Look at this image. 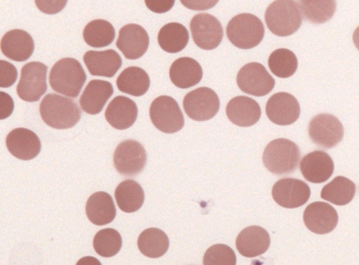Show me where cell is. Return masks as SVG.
<instances>
[{
    "mask_svg": "<svg viewBox=\"0 0 359 265\" xmlns=\"http://www.w3.org/2000/svg\"><path fill=\"white\" fill-rule=\"evenodd\" d=\"M226 36L236 47L248 50L255 48L262 41L264 27L255 15L241 13L233 17L226 26Z\"/></svg>",
    "mask_w": 359,
    "mask_h": 265,
    "instance_id": "5b68a950",
    "label": "cell"
},
{
    "mask_svg": "<svg viewBox=\"0 0 359 265\" xmlns=\"http://www.w3.org/2000/svg\"><path fill=\"white\" fill-rule=\"evenodd\" d=\"M86 213L94 224H109L115 218L116 210L111 196L105 192H97L88 198Z\"/></svg>",
    "mask_w": 359,
    "mask_h": 265,
    "instance_id": "484cf974",
    "label": "cell"
},
{
    "mask_svg": "<svg viewBox=\"0 0 359 265\" xmlns=\"http://www.w3.org/2000/svg\"><path fill=\"white\" fill-rule=\"evenodd\" d=\"M1 50L6 57L16 62H24L32 55L34 43L31 35L27 31L12 29L3 36Z\"/></svg>",
    "mask_w": 359,
    "mask_h": 265,
    "instance_id": "44dd1931",
    "label": "cell"
},
{
    "mask_svg": "<svg viewBox=\"0 0 359 265\" xmlns=\"http://www.w3.org/2000/svg\"><path fill=\"white\" fill-rule=\"evenodd\" d=\"M265 22L272 34L287 36L300 27L302 16L298 3L294 0H276L266 8Z\"/></svg>",
    "mask_w": 359,
    "mask_h": 265,
    "instance_id": "3957f363",
    "label": "cell"
},
{
    "mask_svg": "<svg viewBox=\"0 0 359 265\" xmlns=\"http://www.w3.org/2000/svg\"><path fill=\"white\" fill-rule=\"evenodd\" d=\"M113 93L114 89L109 82L97 79L92 80L88 83L80 97V106L88 114H98Z\"/></svg>",
    "mask_w": 359,
    "mask_h": 265,
    "instance_id": "cb8c5ba5",
    "label": "cell"
},
{
    "mask_svg": "<svg viewBox=\"0 0 359 265\" xmlns=\"http://www.w3.org/2000/svg\"><path fill=\"white\" fill-rule=\"evenodd\" d=\"M190 30L195 44L200 48L210 50L216 48L223 38L219 21L208 13H198L190 22Z\"/></svg>",
    "mask_w": 359,
    "mask_h": 265,
    "instance_id": "7c38bea8",
    "label": "cell"
},
{
    "mask_svg": "<svg viewBox=\"0 0 359 265\" xmlns=\"http://www.w3.org/2000/svg\"><path fill=\"white\" fill-rule=\"evenodd\" d=\"M171 82L177 87L187 89L197 85L202 79L203 70L199 63L188 57H180L169 70Z\"/></svg>",
    "mask_w": 359,
    "mask_h": 265,
    "instance_id": "d4e9b609",
    "label": "cell"
},
{
    "mask_svg": "<svg viewBox=\"0 0 359 265\" xmlns=\"http://www.w3.org/2000/svg\"><path fill=\"white\" fill-rule=\"evenodd\" d=\"M38 9L43 13L54 15L62 11L67 0H34Z\"/></svg>",
    "mask_w": 359,
    "mask_h": 265,
    "instance_id": "74e56055",
    "label": "cell"
},
{
    "mask_svg": "<svg viewBox=\"0 0 359 265\" xmlns=\"http://www.w3.org/2000/svg\"><path fill=\"white\" fill-rule=\"evenodd\" d=\"M93 248L103 257L116 255L121 248L122 238L115 229L107 228L100 230L94 236Z\"/></svg>",
    "mask_w": 359,
    "mask_h": 265,
    "instance_id": "e575fe53",
    "label": "cell"
},
{
    "mask_svg": "<svg viewBox=\"0 0 359 265\" xmlns=\"http://www.w3.org/2000/svg\"><path fill=\"white\" fill-rule=\"evenodd\" d=\"M149 117L156 128L166 134L177 132L184 125L181 109L175 99L170 96H159L152 101Z\"/></svg>",
    "mask_w": 359,
    "mask_h": 265,
    "instance_id": "8992f818",
    "label": "cell"
},
{
    "mask_svg": "<svg viewBox=\"0 0 359 265\" xmlns=\"http://www.w3.org/2000/svg\"><path fill=\"white\" fill-rule=\"evenodd\" d=\"M302 16L313 24L327 22L336 10V0H298Z\"/></svg>",
    "mask_w": 359,
    "mask_h": 265,
    "instance_id": "1f68e13d",
    "label": "cell"
},
{
    "mask_svg": "<svg viewBox=\"0 0 359 265\" xmlns=\"http://www.w3.org/2000/svg\"><path fill=\"white\" fill-rule=\"evenodd\" d=\"M353 41L356 48L359 50V26L353 34Z\"/></svg>",
    "mask_w": 359,
    "mask_h": 265,
    "instance_id": "b9f144b4",
    "label": "cell"
},
{
    "mask_svg": "<svg viewBox=\"0 0 359 265\" xmlns=\"http://www.w3.org/2000/svg\"><path fill=\"white\" fill-rule=\"evenodd\" d=\"M39 112L43 121L57 129L73 127L81 115L78 105L72 99L54 93L43 98Z\"/></svg>",
    "mask_w": 359,
    "mask_h": 265,
    "instance_id": "6da1fadb",
    "label": "cell"
},
{
    "mask_svg": "<svg viewBox=\"0 0 359 265\" xmlns=\"http://www.w3.org/2000/svg\"><path fill=\"white\" fill-rule=\"evenodd\" d=\"M147 153L141 143L135 140L120 143L114 153V165L116 171L125 176H134L145 166Z\"/></svg>",
    "mask_w": 359,
    "mask_h": 265,
    "instance_id": "8fae6325",
    "label": "cell"
},
{
    "mask_svg": "<svg viewBox=\"0 0 359 265\" xmlns=\"http://www.w3.org/2000/svg\"><path fill=\"white\" fill-rule=\"evenodd\" d=\"M84 41L93 48L110 45L115 38V29L107 20L97 19L88 22L83 31Z\"/></svg>",
    "mask_w": 359,
    "mask_h": 265,
    "instance_id": "d6a6232c",
    "label": "cell"
},
{
    "mask_svg": "<svg viewBox=\"0 0 359 265\" xmlns=\"http://www.w3.org/2000/svg\"><path fill=\"white\" fill-rule=\"evenodd\" d=\"M8 151L22 160H30L36 157L41 150L38 136L26 128H17L8 133L6 138Z\"/></svg>",
    "mask_w": 359,
    "mask_h": 265,
    "instance_id": "e0dca14e",
    "label": "cell"
},
{
    "mask_svg": "<svg viewBox=\"0 0 359 265\" xmlns=\"http://www.w3.org/2000/svg\"><path fill=\"white\" fill-rule=\"evenodd\" d=\"M187 28L178 22H170L163 26L158 34V43L164 51L176 53L182 50L189 42Z\"/></svg>",
    "mask_w": 359,
    "mask_h": 265,
    "instance_id": "f1b7e54d",
    "label": "cell"
},
{
    "mask_svg": "<svg viewBox=\"0 0 359 265\" xmlns=\"http://www.w3.org/2000/svg\"><path fill=\"white\" fill-rule=\"evenodd\" d=\"M203 262L204 265H235L236 257L229 246L216 244L206 250Z\"/></svg>",
    "mask_w": 359,
    "mask_h": 265,
    "instance_id": "d590c367",
    "label": "cell"
},
{
    "mask_svg": "<svg viewBox=\"0 0 359 265\" xmlns=\"http://www.w3.org/2000/svg\"><path fill=\"white\" fill-rule=\"evenodd\" d=\"M236 83L241 91L255 96L266 95L275 86L273 78L258 62L248 63L241 67L237 74Z\"/></svg>",
    "mask_w": 359,
    "mask_h": 265,
    "instance_id": "30bf717a",
    "label": "cell"
},
{
    "mask_svg": "<svg viewBox=\"0 0 359 265\" xmlns=\"http://www.w3.org/2000/svg\"><path fill=\"white\" fill-rule=\"evenodd\" d=\"M303 220L306 227L311 231L318 234H325L336 227L338 214L329 203L315 201L305 208Z\"/></svg>",
    "mask_w": 359,
    "mask_h": 265,
    "instance_id": "2e32d148",
    "label": "cell"
},
{
    "mask_svg": "<svg viewBox=\"0 0 359 265\" xmlns=\"http://www.w3.org/2000/svg\"><path fill=\"white\" fill-rule=\"evenodd\" d=\"M149 44L147 32L137 24H128L121 28L116 43L117 48L128 59H137L143 56Z\"/></svg>",
    "mask_w": 359,
    "mask_h": 265,
    "instance_id": "9a60e30c",
    "label": "cell"
},
{
    "mask_svg": "<svg viewBox=\"0 0 359 265\" xmlns=\"http://www.w3.org/2000/svg\"><path fill=\"white\" fill-rule=\"evenodd\" d=\"M269 233L259 226H250L243 229L236 240L238 252L245 257H255L264 254L270 245Z\"/></svg>",
    "mask_w": 359,
    "mask_h": 265,
    "instance_id": "ffe728a7",
    "label": "cell"
},
{
    "mask_svg": "<svg viewBox=\"0 0 359 265\" xmlns=\"http://www.w3.org/2000/svg\"><path fill=\"white\" fill-rule=\"evenodd\" d=\"M175 0H144L147 7L152 12L164 13L174 6Z\"/></svg>",
    "mask_w": 359,
    "mask_h": 265,
    "instance_id": "f35d334b",
    "label": "cell"
},
{
    "mask_svg": "<svg viewBox=\"0 0 359 265\" xmlns=\"http://www.w3.org/2000/svg\"><path fill=\"white\" fill-rule=\"evenodd\" d=\"M83 59L92 76L107 78L113 77L122 64L121 56L111 49L87 51Z\"/></svg>",
    "mask_w": 359,
    "mask_h": 265,
    "instance_id": "603a6c76",
    "label": "cell"
},
{
    "mask_svg": "<svg viewBox=\"0 0 359 265\" xmlns=\"http://www.w3.org/2000/svg\"><path fill=\"white\" fill-rule=\"evenodd\" d=\"M268 65L277 77L287 78L297 71L298 62L294 53L286 48H279L270 55Z\"/></svg>",
    "mask_w": 359,
    "mask_h": 265,
    "instance_id": "836d02e7",
    "label": "cell"
},
{
    "mask_svg": "<svg viewBox=\"0 0 359 265\" xmlns=\"http://www.w3.org/2000/svg\"><path fill=\"white\" fill-rule=\"evenodd\" d=\"M299 158L300 150L297 144L282 138L271 141L262 155L265 167L276 175L293 172L297 168Z\"/></svg>",
    "mask_w": 359,
    "mask_h": 265,
    "instance_id": "277c9868",
    "label": "cell"
},
{
    "mask_svg": "<svg viewBox=\"0 0 359 265\" xmlns=\"http://www.w3.org/2000/svg\"><path fill=\"white\" fill-rule=\"evenodd\" d=\"M47 70L48 66L39 62H31L22 66L16 87L21 99L28 102L37 101L45 94Z\"/></svg>",
    "mask_w": 359,
    "mask_h": 265,
    "instance_id": "52a82bcc",
    "label": "cell"
},
{
    "mask_svg": "<svg viewBox=\"0 0 359 265\" xmlns=\"http://www.w3.org/2000/svg\"><path fill=\"white\" fill-rule=\"evenodd\" d=\"M137 247L144 256L158 258L167 252L169 248V239L162 230L154 227L149 228L140 234Z\"/></svg>",
    "mask_w": 359,
    "mask_h": 265,
    "instance_id": "f546056e",
    "label": "cell"
},
{
    "mask_svg": "<svg viewBox=\"0 0 359 265\" xmlns=\"http://www.w3.org/2000/svg\"><path fill=\"white\" fill-rule=\"evenodd\" d=\"M299 168L306 180L313 183H321L331 177L334 166L331 157L327 152L316 150L302 157Z\"/></svg>",
    "mask_w": 359,
    "mask_h": 265,
    "instance_id": "ac0fdd59",
    "label": "cell"
},
{
    "mask_svg": "<svg viewBox=\"0 0 359 265\" xmlns=\"http://www.w3.org/2000/svg\"><path fill=\"white\" fill-rule=\"evenodd\" d=\"M273 200L280 206L295 208L307 202L311 195L309 185L304 181L292 178L278 180L273 186Z\"/></svg>",
    "mask_w": 359,
    "mask_h": 265,
    "instance_id": "4fadbf2b",
    "label": "cell"
},
{
    "mask_svg": "<svg viewBox=\"0 0 359 265\" xmlns=\"http://www.w3.org/2000/svg\"><path fill=\"white\" fill-rule=\"evenodd\" d=\"M14 107L12 98L6 92H1V119L8 117Z\"/></svg>",
    "mask_w": 359,
    "mask_h": 265,
    "instance_id": "60d3db41",
    "label": "cell"
},
{
    "mask_svg": "<svg viewBox=\"0 0 359 265\" xmlns=\"http://www.w3.org/2000/svg\"><path fill=\"white\" fill-rule=\"evenodd\" d=\"M219 0H180L186 8L194 10H205L213 8Z\"/></svg>",
    "mask_w": 359,
    "mask_h": 265,
    "instance_id": "ab89813d",
    "label": "cell"
},
{
    "mask_svg": "<svg viewBox=\"0 0 359 265\" xmlns=\"http://www.w3.org/2000/svg\"><path fill=\"white\" fill-rule=\"evenodd\" d=\"M355 193V185L344 176H337L325 185L320 192V197L337 206L348 204Z\"/></svg>",
    "mask_w": 359,
    "mask_h": 265,
    "instance_id": "4dcf8cb0",
    "label": "cell"
},
{
    "mask_svg": "<svg viewBox=\"0 0 359 265\" xmlns=\"http://www.w3.org/2000/svg\"><path fill=\"white\" fill-rule=\"evenodd\" d=\"M266 114L278 125H289L297 120L300 106L297 99L290 93L280 92L273 94L267 101Z\"/></svg>",
    "mask_w": 359,
    "mask_h": 265,
    "instance_id": "5bb4252c",
    "label": "cell"
},
{
    "mask_svg": "<svg viewBox=\"0 0 359 265\" xmlns=\"http://www.w3.org/2000/svg\"><path fill=\"white\" fill-rule=\"evenodd\" d=\"M104 116L112 127L119 130L126 129L135 123L137 117V107L131 99L117 96L109 103Z\"/></svg>",
    "mask_w": 359,
    "mask_h": 265,
    "instance_id": "7402d4cb",
    "label": "cell"
},
{
    "mask_svg": "<svg viewBox=\"0 0 359 265\" xmlns=\"http://www.w3.org/2000/svg\"><path fill=\"white\" fill-rule=\"evenodd\" d=\"M86 74L76 59L62 58L51 68L49 83L57 93L75 98L79 94L85 82Z\"/></svg>",
    "mask_w": 359,
    "mask_h": 265,
    "instance_id": "7a4b0ae2",
    "label": "cell"
},
{
    "mask_svg": "<svg viewBox=\"0 0 359 265\" xmlns=\"http://www.w3.org/2000/svg\"><path fill=\"white\" fill-rule=\"evenodd\" d=\"M0 87H9L14 84L18 77L15 66L8 62L0 61Z\"/></svg>",
    "mask_w": 359,
    "mask_h": 265,
    "instance_id": "8d00e7d4",
    "label": "cell"
},
{
    "mask_svg": "<svg viewBox=\"0 0 359 265\" xmlns=\"http://www.w3.org/2000/svg\"><path fill=\"white\" fill-rule=\"evenodd\" d=\"M115 199L119 208L125 213H134L142 206L144 190L139 183L130 179L121 182L116 188Z\"/></svg>",
    "mask_w": 359,
    "mask_h": 265,
    "instance_id": "83f0119b",
    "label": "cell"
},
{
    "mask_svg": "<svg viewBox=\"0 0 359 265\" xmlns=\"http://www.w3.org/2000/svg\"><path fill=\"white\" fill-rule=\"evenodd\" d=\"M228 119L234 124L247 127L257 123L262 114L259 103L252 98L238 96L231 99L226 106Z\"/></svg>",
    "mask_w": 359,
    "mask_h": 265,
    "instance_id": "d6986e66",
    "label": "cell"
},
{
    "mask_svg": "<svg viewBox=\"0 0 359 265\" xmlns=\"http://www.w3.org/2000/svg\"><path fill=\"white\" fill-rule=\"evenodd\" d=\"M116 85L123 93L140 96L149 89L150 79L144 69L137 66H130L125 69L118 76Z\"/></svg>",
    "mask_w": 359,
    "mask_h": 265,
    "instance_id": "4316f807",
    "label": "cell"
},
{
    "mask_svg": "<svg viewBox=\"0 0 359 265\" xmlns=\"http://www.w3.org/2000/svg\"><path fill=\"white\" fill-rule=\"evenodd\" d=\"M344 127L335 116L320 113L314 116L309 124L310 139L318 146L330 149L339 143L344 137Z\"/></svg>",
    "mask_w": 359,
    "mask_h": 265,
    "instance_id": "9c48e42d",
    "label": "cell"
},
{
    "mask_svg": "<svg viewBox=\"0 0 359 265\" xmlns=\"http://www.w3.org/2000/svg\"><path fill=\"white\" fill-rule=\"evenodd\" d=\"M219 105L216 92L207 87H201L188 92L183 99L184 112L196 121L212 118L218 112Z\"/></svg>",
    "mask_w": 359,
    "mask_h": 265,
    "instance_id": "ba28073f",
    "label": "cell"
}]
</instances>
